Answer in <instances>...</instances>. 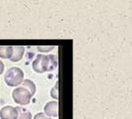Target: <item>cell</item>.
Returning <instances> with one entry per match:
<instances>
[{"label": "cell", "instance_id": "7a4b0ae2", "mask_svg": "<svg viewBox=\"0 0 132 119\" xmlns=\"http://www.w3.org/2000/svg\"><path fill=\"white\" fill-rule=\"evenodd\" d=\"M30 92L23 87H19L15 88L12 91V98L15 103L20 105H26L29 104L32 98Z\"/></svg>", "mask_w": 132, "mask_h": 119}, {"label": "cell", "instance_id": "5b68a950", "mask_svg": "<svg viewBox=\"0 0 132 119\" xmlns=\"http://www.w3.org/2000/svg\"><path fill=\"white\" fill-rule=\"evenodd\" d=\"M44 112L49 117L56 118L58 116V103L56 101H50L44 107Z\"/></svg>", "mask_w": 132, "mask_h": 119}, {"label": "cell", "instance_id": "6da1fadb", "mask_svg": "<svg viewBox=\"0 0 132 119\" xmlns=\"http://www.w3.org/2000/svg\"><path fill=\"white\" fill-rule=\"evenodd\" d=\"M24 73L19 67H11L9 68L5 76L4 80L5 84L9 87H17L23 81Z\"/></svg>", "mask_w": 132, "mask_h": 119}, {"label": "cell", "instance_id": "52a82bcc", "mask_svg": "<svg viewBox=\"0 0 132 119\" xmlns=\"http://www.w3.org/2000/svg\"><path fill=\"white\" fill-rule=\"evenodd\" d=\"M12 55V46H0V57L2 59H10Z\"/></svg>", "mask_w": 132, "mask_h": 119}, {"label": "cell", "instance_id": "4fadbf2b", "mask_svg": "<svg viewBox=\"0 0 132 119\" xmlns=\"http://www.w3.org/2000/svg\"><path fill=\"white\" fill-rule=\"evenodd\" d=\"M33 119H52L50 118H49V117H47L44 113H42V112H40V113H38V114H36L35 116H34V118Z\"/></svg>", "mask_w": 132, "mask_h": 119}, {"label": "cell", "instance_id": "5bb4252c", "mask_svg": "<svg viewBox=\"0 0 132 119\" xmlns=\"http://www.w3.org/2000/svg\"><path fill=\"white\" fill-rule=\"evenodd\" d=\"M3 71H4V64H3V62H2L0 60V75L2 74Z\"/></svg>", "mask_w": 132, "mask_h": 119}, {"label": "cell", "instance_id": "30bf717a", "mask_svg": "<svg viewBox=\"0 0 132 119\" xmlns=\"http://www.w3.org/2000/svg\"><path fill=\"white\" fill-rule=\"evenodd\" d=\"M49 57V69L48 71H52L57 67V57L56 55H48Z\"/></svg>", "mask_w": 132, "mask_h": 119}, {"label": "cell", "instance_id": "7c38bea8", "mask_svg": "<svg viewBox=\"0 0 132 119\" xmlns=\"http://www.w3.org/2000/svg\"><path fill=\"white\" fill-rule=\"evenodd\" d=\"M54 47L53 46H38L37 49L40 52H49L52 50Z\"/></svg>", "mask_w": 132, "mask_h": 119}, {"label": "cell", "instance_id": "8992f818", "mask_svg": "<svg viewBox=\"0 0 132 119\" xmlns=\"http://www.w3.org/2000/svg\"><path fill=\"white\" fill-rule=\"evenodd\" d=\"M25 52V48L23 46H12V55L10 57V60L12 62H18L22 60L23 54Z\"/></svg>", "mask_w": 132, "mask_h": 119}, {"label": "cell", "instance_id": "9c48e42d", "mask_svg": "<svg viewBox=\"0 0 132 119\" xmlns=\"http://www.w3.org/2000/svg\"><path fill=\"white\" fill-rule=\"evenodd\" d=\"M22 86L23 88H26L31 94L32 96H33L36 91V85L35 84L31 81V80H29V79H26V80H23L22 81Z\"/></svg>", "mask_w": 132, "mask_h": 119}, {"label": "cell", "instance_id": "277c9868", "mask_svg": "<svg viewBox=\"0 0 132 119\" xmlns=\"http://www.w3.org/2000/svg\"><path fill=\"white\" fill-rule=\"evenodd\" d=\"M18 116L17 110L12 106H5L0 110L1 119H16Z\"/></svg>", "mask_w": 132, "mask_h": 119}, {"label": "cell", "instance_id": "3957f363", "mask_svg": "<svg viewBox=\"0 0 132 119\" xmlns=\"http://www.w3.org/2000/svg\"><path fill=\"white\" fill-rule=\"evenodd\" d=\"M32 69L39 74H43L48 71L49 69V57L48 55L38 54L36 60L32 62Z\"/></svg>", "mask_w": 132, "mask_h": 119}, {"label": "cell", "instance_id": "ba28073f", "mask_svg": "<svg viewBox=\"0 0 132 119\" xmlns=\"http://www.w3.org/2000/svg\"><path fill=\"white\" fill-rule=\"evenodd\" d=\"M15 108L18 113L16 119H32V114L30 112L21 107H16Z\"/></svg>", "mask_w": 132, "mask_h": 119}, {"label": "cell", "instance_id": "8fae6325", "mask_svg": "<svg viewBox=\"0 0 132 119\" xmlns=\"http://www.w3.org/2000/svg\"><path fill=\"white\" fill-rule=\"evenodd\" d=\"M50 95L54 99H57V98H58V82H56V85L54 86V88L51 89Z\"/></svg>", "mask_w": 132, "mask_h": 119}]
</instances>
